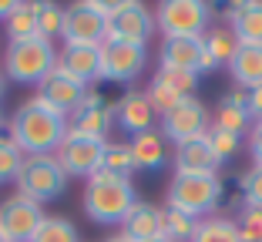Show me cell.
Wrapping results in <instances>:
<instances>
[{
	"label": "cell",
	"instance_id": "31",
	"mask_svg": "<svg viewBox=\"0 0 262 242\" xmlns=\"http://www.w3.org/2000/svg\"><path fill=\"white\" fill-rule=\"evenodd\" d=\"M61 31H64V7L51 4V0H37V34L54 44Z\"/></svg>",
	"mask_w": 262,
	"mask_h": 242
},
{
	"label": "cell",
	"instance_id": "13",
	"mask_svg": "<svg viewBox=\"0 0 262 242\" xmlns=\"http://www.w3.org/2000/svg\"><path fill=\"white\" fill-rule=\"evenodd\" d=\"M199 78L202 74H185V71H165V68L155 71V78H151V84H148L145 94H148V101H151V108L158 111V118H162L165 111H171L178 101L195 98Z\"/></svg>",
	"mask_w": 262,
	"mask_h": 242
},
{
	"label": "cell",
	"instance_id": "16",
	"mask_svg": "<svg viewBox=\"0 0 262 242\" xmlns=\"http://www.w3.org/2000/svg\"><path fill=\"white\" fill-rule=\"evenodd\" d=\"M155 121H158V111L151 108L145 91H124L115 101V125L121 128L128 138L155 131Z\"/></svg>",
	"mask_w": 262,
	"mask_h": 242
},
{
	"label": "cell",
	"instance_id": "21",
	"mask_svg": "<svg viewBox=\"0 0 262 242\" xmlns=\"http://www.w3.org/2000/svg\"><path fill=\"white\" fill-rule=\"evenodd\" d=\"M225 20L235 31L239 44H262V0H239L225 4Z\"/></svg>",
	"mask_w": 262,
	"mask_h": 242
},
{
	"label": "cell",
	"instance_id": "8",
	"mask_svg": "<svg viewBox=\"0 0 262 242\" xmlns=\"http://www.w3.org/2000/svg\"><path fill=\"white\" fill-rule=\"evenodd\" d=\"M108 148V138H91V135H71L61 141V148L54 151L57 165L64 168L68 179H91L101 168V155Z\"/></svg>",
	"mask_w": 262,
	"mask_h": 242
},
{
	"label": "cell",
	"instance_id": "34",
	"mask_svg": "<svg viewBox=\"0 0 262 242\" xmlns=\"http://www.w3.org/2000/svg\"><path fill=\"white\" fill-rule=\"evenodd\" d=\"M208 145H212V151L219 155V162H229V158H235L239 155V148H242V135H232V131H222V128H208Z\"/></svg>",
	"mask_w": 262,
	"mask_h": 242
},
{
	"label": "cell",
	"instance_id": "18",
	"mask_svg": "<svg viewBox=\"0 0 262 242\" xmlns=\"http://www.w3.org/2000/svg\"><path fill=\"white\" fill-rule=\"evenodd\" d=\"M202 37H162L158 47V68L202 74Z\"/></svg>",
	"mask_w": 262,
	"mask_h": 242
},
{
	"label": "cell",
	"instance_id": "12",
	"mask_svg": "<svg viewBox=\"0 0 262 242\" xmlns=\"http://www.w3.org/2000/svg\"><path fill=\"white\" fill-rule=\"evenodd\" d=\"M44 215H47L44 205L14 192L0 202V232L7 235V242H31L34 232L40 229V222H44Z\"/></svg>",
	"mask_w": 262,
	"mask_h": 242
},
{
	"label": "cell",
	"instance_id": "10",
	"mask_svg": "<svg viewBox=\"0 0 262 242\" xmlns=\"http://www.w3.org/2000/svg\"><path fill=\"white\" fill-rule=\"evenodd\" d=\"M158 128H162L165 141L182 145V141H192V138H205L208 128H212V115L199 98H185V101H178L171 111H165L158 118Z\"/></svg>",
	"mask_w": 262,
	"mask_h": 242
},
{
	"label": "cell",
	"instance_id": "22",
	"mask_svg": "<svg viewBox=\"0 0 262 242\" xmlns=\"http://www.w3.org/2000/svg\"><path fill=\"white\" fill-rule=\"evenodd\" d=\"M225 71H229L232 81L239 84V91L259 87L262 84V44H239Z\"/></svg>",
	"mask_w": 262,
	"mask_h": 242
},
{
	"label": "cell",
	"instance_id": "28",
	"mask_svg": "<svg viewBox=\"0 0 262 242\" xmlns=\"http://www.w3.org/2000/svg\"><path fill=\"white\" fill-rule=\"evenodd\" d=\"M192 242H242L239 229H235V219H225V215H208V219L199 222Z\"/></svg>",
	"mask_w": 262,
	"mask_h": 242
},
{
	"label": "cell",
	"instance_id": "20",
	"mask_svg": "<svg viewBox=\"0 0 262 242\" xmlns=\"http://www.w3.org/2000/svg\"><path fill=\"white\" fill-rule=\"evenodd\" d=\"M235 47H239V37L232 31L229 24H212L208 34L202 37V74L205 71H219V68H229L232 54H235Z\"/></svg>",
	"mask_w": 262,
	"mask_h": 242
},
{
	"label": "cell",
	"instance_id": "42",
	"mask_svg": "<svg viewBox=\"0 0 262 242\" xmlns=\"http://www.w3.org/2000/svg\"><path fill=\"white\" fill-rule=\"evenodd\" d=\"M0 242H7V235H4V232H0Z\"/></svg>",
	"mask_w": 262,
	"mask_h": 242
},
{
	"label": "cell",
	"instance_id": "41",
	"mask_svg": "<svg viewBox=\"0 0 262 242\" xmlns=\"http://www.w3.org/2000/svg\"><path fill=\"white\" fill-rule=\"evenodd\" d=\"M145 242H168L165 235H155V239H145Z\"/></svg>",
	"mask_w": 262,
	"mask_h": 242
},
{
	"label": "cell",
	"instance_id": "2",
	"mask_svg": "<svg viewBox=\"0 0 262 242\" xmlns=\"http://www.w3.org/2000/svg\"><path fill=\"white\" fill-rule=\"evenodd\" d=\"M135 202H138L135 185L124 179H111L104 172L91 175L81 188V209L98 226H121L128 212L135 209Z\"/></svg>",
	"mask_w": 262,
	"mask_h": 242
},
{
	"label": "cell",
	"instance_id": "27",
	"mask_svg": "<svg viewBox=\"0 0 262 242\" xmlns=\"http://www.w3.org/2000/svg\"><path fill=\"white\" fill-rule=\"evenodd\" d=\"M98 172L111 175V179L131 182V175L138 172V165H135V155H131L128 141H108V148H104V155H101V168Z\"/></svg>",
	"mask_w": 262,
	"mask_h": 242
},
{
	"label": "cell",
	"instance_id": "29",
	"mask_svg": "<svg viewBox=\"0 0 262 242\" xmlns=\"http://www.w3.org/2000/svg\"><path fill=\"white\" fill-rule=\"evenodd\" d=\"M31 242H81V235H77V226L68 215H44V222H40Z\"/></svg>",
	"mask_w": 262,
	"mask_h": 242
},
{
	"label": "cell",
	"instance_id": "33",
	"mask_svg": "<svg viewBox=\"0 0 262 242\" xmlns=\"http://www.w3.org/2000/svg\"><path fill=\"white\" fill-rule=\"evenodd\" d=\"M239 199L246 209H262V165L246 168L239 179Z\"/></svg>",
	"mask_w": 262,
	"mask_h": 242
},
{
	"label": "cell",
	"instance_id": "40",
	"mask_svg": "<svg viewBox=\"0 0 262 242\" xmlns=\"http://www.w3.org/2000/svg\"><path fill=\"white\" fill-rule=\"evenodd\" d=\"M104 242H128V239H124V235H108Z\"/></svg>",
	"mask_w": 262,
	"mask_h": 242
},
{
	"label": "cell",
	"instance_id": "4",
	"mask_svg": "<svg viewBox=\"0 0 262 242\" xmlns=\"http://www.w3.org/2000/svg\"><path fill=\"white\" fill-rule=\"evenodd\" d=\"M4 74L14 84H34L37 87L40 81L57 68V44L44 37H31V40H14V44L4 47Z\"/></svg>",
	"mask_w": 262,
	"mask_h": 242
},
{
	"label": "cell",
	"instance_id": "38",
	"mask_svg": "<svg viewBox=\"0 0 262 242\" xmlns=\"http://www.w3.org/2000/svg\"><path fill=\"white\" fill-rule=\"evenodd\" d=\"M14 7H17V4H10V0H0V20H7V17L14 14Z\"/></svg>",
	"mask_w": 262,
	"mask_h": 242
},
{
	"label": "cell",
	"instance_id": "14",
	"mask_svg": "<svg viewBox=\"0 0 262 242\" xmlns=\"http://www.w3.org/2000/svg\"><path fill=\"white\" fill-rule=\"evenodd\" d=\"M84 98H88V84L74 81L71 74H64L61 68L51 71V74L37 84V94H34V101H40L44 108L57 111V115H64V118L74 115L77 104L84 101Z\"/></svg>",
	"mask_w": 262,
	"mask_h": 242
},
{
	"label": "cell",
	"instance_id": "1",
	"mask_svg": "<svg viewBox=\"0 0 262 242\" xmlns=\"http://www.w3.org/2000/svg\"><path fill=\"white\" fill-rule=\"evenodd\" d=\"M7 138L24 155H54L61 141L68 138V118L31 98L10 115Z\"/></svg>",
	"mask_w": 262,
	"mask_h": 242
},
{
	"label": "cell",
	"instance_id": "32",
	"mask_svg": "<svg viewBox=\"0 0 262 242\" xmlns=\"http://www.w3.org/2000/svg\"><path fill=\"white\" fill-rule=\"evenodd\" d=\"M24 158H27V155L17 148V145L7 138V135H0V185H7V182L17 179V172H20Z\"/></svg>",
	"mask_w": 262,
	"mask_h": 242
},
{
	"label": "cell",
	"instance_id": "9",
	"mask_svg": "<svg viewBox=\"0 0 262 242\" xmlns=\"http://www.w3.org/2000/svg\"><path fill=\"white\" fill-rule=\"evenodd\" d=\"M148 68V47L128 40H104L101 44V81L131 84Z\"/></svg>",
	"mask_w": 262,
	"mask_h": 242
},
{
	"label": "cell",
	"instance_id": "19",
	"mask_svg": "<svg viewBox=\"0 0 262 242\" xmlns=\"http://www.w3.org/2000/svg\"><path fill=\"white\" fill-rule=\"evenodd\" d=\"M171 162H175V175H219V168H222L208 138H192L175 145Z\"/></svg>",
	"mask_w": 262,
	"mask_h": 242
},
{
	"label": "cell",
	"instance_id": "25",
	"mask_svg": "<svg viewBox=\"0 0 262 242\" xmlns=\"http://www.w3.org/2000/svg\"><path fill=\"white\" fill-rule=\"evenodd\" d=\"M212 125L222 128V131H232V135H246L252 128V118L246 111V101H242V91H232L219 101L215 115H212Z\"/></svg>",
	"mask_w": 262,
	"mask_h": 242
},
{
	"label": "cell",
	"instance_id": "36",
	"mask_svg": "<svg viewBox=\"0 0 262 242\" xmlns=\"http://www.w3.org/2000/svg\"><path fill=\"white\" fill-rule=\"evenodd\" d=\"M242 101H246V111L252 121H262V84L259 87H249L242 91Z\"/></svg>",
	"mask_w": 262,
	"mask_h": 242
},
{
	"label": "cell",
	"instance_id": "24",
	"mask_svg": "<svg viewBox=\"0 0 262 242\" xmlns=\"http://www.w3.org/2000/svg\"><path fill=\"white\" fill-rule=\"evenodd\" d=\"M131 155H135V165H138V172H162L165 165H168V145H165L162 131H145L138 138L128 141Z\"/></svg>",
	"mask_w": 262,
	"mask_h": 242
},
{
	"label": "cell",
	"instance_id": "30",
	"mask_svg": "<svg viewBox=\"0 0 262 242\" xmlns=\"http://www.w3.org/2000/svg\"><path fill=\"white\" fill-rule=\"evenodd\" d=\"M195 229H199V219L182 215L175 209H162V235L168 242H192Z\"/></svg>",
	"mask_w": 262,
	"mask_h": 242
},
{
	"label": "cell",
	"instance_id": "11",
	"mask_svg": "<svg viewBox=\"0 0 262 242\" xmlns=\"http://www.w3.org/2000/svg\"><path fill=\"white\" fill-rule=\"evenodd\" d=\"M64 44H104L108 40V17L101 14L98 0H81L64 7Z\"/></svg>",
	"mask_w": 262,
	"mask_h": 242
},
{
	"label": "cell",
	"instance_id": "6",
	"mask_svg": "<svg viewBox=\"0 0 262 242\" xmlns=\"http://www.w3.org/2000/svg\"><path fill=\"white\" fill-rule=\"evenodd\" d=\"M215 7L205 0H165L155 10V27L162 37H205Z\"/></svg>",
	"mask_w": 262,
	"mask_h": 242
},
{
	"label": "cell",
	"instance_id": "35",
	"mask_svg": "<svg viewBox=\"0 0 262 242\" xmlns=\"http://www.w3.org/2000/svg\"><path fill=\"white\" fill-rule=\"evenodd\" d=\"M235 229H239L242 242H262V209H246L242 205L239 219H235Z\"/></svg>",
	"mask_w": 262,
	"mask_h": 242
},
{
	"label": "cell",
	"instance_id": "26",
	"mask_svg": "<svg viewBox=\"0 0 262 242\" xmlns=\"http://www.w3.org/2000/svg\"><path fill=\"white\" fill-rule=\"evenodd\" d=\"M4 31H7V44L40 37L37 34V0H17L14 14L4 20Z\"/></svg>",
	"mask_w": 262,
	"mask_h": 242
},
{
	"label": "cell",
	"instance_id": "39",
	"mask_svg": "<svg viewBox=\"0 0 262 242\" xmlns=\"http://www.w3.org/2000/svg\"><path fill=\"white\" fill-rule=\"evenodd\" d=\"M4 91H7V74H4V68H0V98H4Z\"/></svg>",
	"mask_w": 262,
	"mask_h": 242
},
{
	"label": "cell",
	"instance_id": "23",
	"mask_svg": "<svg viewBox=\"0 0 262 242\" xmlns=\"http://www.w3.org/2000/svg\"><path fill=\"white\" fill-rule=\"evenodd\" d=\"M121 235L128 242H145V239L162 235V209L151 202H135L128 219L121 222Z\"/></svg>",
	"mask_w": 262,
	"mask_h": 242
},
{
	"label": "cell",
	"instance_id": "37",
	"mask_svg": "<svg viewBox=\"0 0 262 242\" xmlns=\"http://www.w3.org/2000/svg\"><path fill=\"white\" fill-rule=\"evenodd\" d=\"M249 155H252V165H262V121H252L249 128Z\"/></svg>",
	"mask_w": 262,
	"mask_h": 242
},
{
	"label": "cell",
	"instance_id": "17",
	"mask_svg": "<svg viewBox=\"0 0 262 242\" xmlns=\"http://www.w3.org/2000/svg\"><path fill=\"white\" fill-rule=\"evenodd\" d=\"M57 68L81 84L101 81V44H61Z\"/></svg>",
	"mask_w": 262,
	"mask_h": 242
},
{
	"label": "cell",
	"instance_id": "7",
	"mask_svg": "<svg viewBox=\"0 0 262 242\" xmlns=\"http://www.w3.org/2000/svg\"><path fill=\"white\" fill-rule=\"evenodd\" d=\"M155 10H148L138 0H118L108 14V40H128V44H145L155 37Z\"/></svg>",
	"mask_w": 262,
	"mask_h": 242
},
{
	"label": "cell",
	"instance_id": "43",
	"mask_svg": "<svg viewBox=\"0 0 262 242\" xmlns=\"http://www.w3.org/2000/svg\"><path fill=\"white\" fill-rule=\"evenodd\" d=\"M0 128H4V115H0Z\"/></svg>",
	"mask_w": 262,
	"mask_h": 242
},
{
	"label": "cell",
	"instance_id": "5",
	"mask_svg": "<svg viewBox=\"0 0 262 242\" xmlns=\"http://www.w3.org/2000/svg\"><path fill=\"white\" fill-rule=\"evenodd\" d=\"M68 182L71 179L64 175V168L57 165L54 155H27L20 165V172H17V179H14V185L24 199H31L37 205H47L68 192Z\"/></svg>",
	"mask_w": 262,
	"mask_h": 242
},
{
	"label": "cell",
	"instance_id": "15",
	"mask_svg": "<svg viewBox=\"0 0 262 242\" xmlns=\"http://www.w3.org/2000/svg\"><path fill=\"white\" fill-rule=\"evenodd\" d=\"M111 125H115V104L108 98H101L98 91H88V98L68 118L71 135H91V138H104L111 131Z\"/></svg>",
	"mask_w": 262,
	"mask_h": 242
},
{
	"label": "cell",
	"instance_id": "3",
	"mask_svg": "<svg viewBox=\"0 0 262 242\" xmlns=\"http://www.w3.org/2000/svg\"><path fill=\"white\" fill-rule=\"evenodd\" d=\"M225 199V182L219 175H175L165 192V209H175L192 219H208Z\"/></svg>",
	"mask_w": 262,
	"mask_h": 242
}]
</instances>
